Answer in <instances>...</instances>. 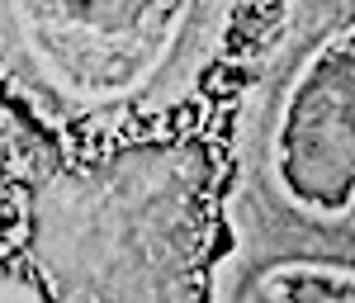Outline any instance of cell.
<instances>
[{
    "instance_id": "1",
    "label": "cell",
    "mask_w": 355,
    "mask_h": 303,
    "mask_svg": "<svg viewBox=\"0 0 355 303\" xmlns=\"http://www.w3.org/2000/svg\"><path fill=\"white\" fill-rule=\"evenodd\" d=\"M261 185L308 237L355 223V24L318 38L279 85L261 147Z\"/></svg>"
},
{
    "instance_id": "2",
    "label": "cell",
    "mask_w": 355,
    "mask_h": 303,
    "mask_svg": "<svg viewBox=\"0 0 355 303\" xmlns=\"http://www.w3.org/2000/svg\"><path fill=\"white\" fill-rule=\"evenodd\" d=\"M199 0H10L28 67L71 105H119L162 76Z\"/></svg>"
},
{
    "instance_id": "3",
    "label": "cell",
    "mask_w": 355,
    "mask_h": 303,
    "mask_svg": "<svg viewBox=\"0 0 355 303\" xmlns=\"http://www.w3.org/2000/svg\"><path fill=\"white\" fill-rule=\"evenodd\" d=\"M232 289L256 303H355V247L327 237L275 242L237 266Z\"/></svg>"
},
{
    "instance_id": "4",
    "label": "cell",
    "mask_w": 355,
    "mask_h": 303,
    "mask_svg": "<svg viewBox=\"0 0 355 303\" xmlns=\"http://www.w3.org/2000/svg\"><path fill=\"white\" fill-rule=\"evenodd\" d=\"M227 303H256V299H246V294H237V289H232V299Z\"/></svg>"
},
{
    "instance_id": "5",
    "label": "cell",
    "mask_w": 355,
    "mask_h": 303,
    "mask_svg": "<svg viewBox=\"0 0 355 303\" xmlns=\"http://www.w3.org/2000/svg\"><path fill=\"white\" fill-rule=\"evenodd\" d=\"M351 237H355V223H351Z\"/></svg>"
}]
</instances>
